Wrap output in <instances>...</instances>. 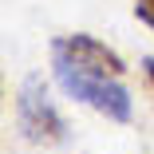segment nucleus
<instances>
[{
    "mask_svg": "<svg viewBox=\"0 0 154 154\" xmlns=\"http://www.w3.org/2000/svg\"><path fill=\"white\" fill-rule=\"evenodd\" d=\"M51 71H55V83L63 87L75 103L107 115L111 122H131L134 99H131V91L122 87V79L95 75V71H79V67H51Z\"/></svg>",
    "mask_w": 154,
    "mask_h": 154,
    "instance_id": "f257e3e1",
    "label": "nucleus"
},
{
    "mask_svg": "<svg viewBox=\"0 0 154 154\" xmlns=\"http://www.w3.org/2000/svg\"><path fill=\"white\" fill-rule=\"evenodd\" d=\"M142 71H146V83H150V91H154V55L142 59Z\"/></svg>",
    "mask_w": 154,
    "mask_h": 154,
    "instance_id": "39448f33",
    "label": "nucleus"
},
{
    "mask_svg": "<svg viewBox=\"0 0 154 154\" xmlns=\"http://www.w3.org/2000/svg\"><path fill=\"white\" fill-rule=\"evenodd\" d=\"M16 127L32 146H63L67 142V119L55 111L48 87L28 75L16 91Z\"/></svg>",
    "mask_w": 154,
    "mask_h": 154,
    "instance_id": "f03ea898",
    "label": "nucleus"
},
{
    "mask_svg": "<svg viewBox=\"0 0 154 154\" xmlns=\"http://www.w3.org/2000/svg\"><path fill=\"white\" fill-rule=\"evenodd\" d=\"M134 16L154 32V0H134Z\"/></svg>",
    "mask_w": 154,
    "mask_h": 154,
    "instance_id": "20e7f679",
    "label": "nucleus"
},
{
    "mask_svg": "<svg viewBox=\"0 0 154 154\" xmlns=\"http://www.w3.org/2000/svg\"><path fill=\"white\" fill-rule=\"evenodd\" d=\"M51 67H79V71H95V75H111V79H122V71H127L115 48H107L103 40L87 36V32L51 40Z\"/></svg>",
    "mask_w": 154,
    "mask_h": 154,
    "instance_id": "7ed1b4c3",
    "label": "nucleus"
}]
</instances>
